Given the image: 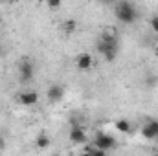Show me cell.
Segmentation results:
<instances>
[{"label": "cell", "mask_w": 158, "mask_h": 156, "mask_svg": "<svg viewBox=\"0 0 158 156\" xmlns=\"http://www.w3.org/2000/svg\"><path fill=\"white\" fill-rule=\"evenodd\" d=\"M155 55H158V46L155 48Z\"/></svg>", "instance_id": "17"}, {"label": "cell", "mask_w": 158, "mask_h": 156, "mask_svg": "<svg viewBox=\"0 0 158 156\" xmlns=\"http://www.w3.org/2000/svg\"><path fill=\"white\" fill-rule=\"evenodd\" d=\"M46 96H48V99H50L52 103H57V101H61V99L64 97V86H63V84H57V83H55V84H50Z\"/></svg>", "instance_id": "6"}, {"label": "cell", "mask_w": 158, "mask_h": 156, "mask_svg": "<svg viewBox=\"0 0 158 156\" xmlns=\"http://www.w3.org/2000/svg\"><path fill=\"white\" fill-rule=\"evenodd\" d=\"M46 4H48L50 9H59L61 4H63V0H46Z\"/></svg>", "instance_id": "14"}, {"label": "cell", "mask_w": 158, "mask_h": 156, "mask_svg": "<svg viewBox=\"0 0 158 156\" xmlns=\"http://www.w3.org/2000/svg\"><path fill=\"white\" fill-rule=\"evenodd\" d=\"M0 2H4V0H0Z\"/></svg>", "instance_id": "20"}, {"label": "cell", "mask_w": 158, "mask_h": 156, "mask_svg": "<svg viewBox=\"0 0 158 156\" xmlns=\"http://www.w3.org/2000/svg\"><path fill=\"white\" fill-rule=\"evenodd\" d=\"M98 51L105 57V61L112 63L118 55V40L114 37V33H103L98 40Z\"/></svg>", "instance_id": "1"}, {"label": "cell", "mask_w": 158, "mask_h": 156, "mask_svg": "<svg viewBox=\"0 0 158 156\" xmlns=\"http://www.w3.org/2000/svg\"><path fill=\"white\" fill-rule=\"evenodd\" d=\"M114 127H116V130H119V132H129L131 130V123L127 119H118L114 123Z\"/></svg>", "instance_id": "11"}, {"label": "cell", "mask_w": 158, "mask_h": 156, "mask_svg": "<svg viewBox=\"0 0 158 156\" xmlns=\"http://www.w3.org/2000/svg\"><path fill=\"white\" fill-rule=\"evenodd\" d=\"M70 142H74V143H77V145H83V143H86V134H85L83 127H79V125H74V127L70 129Z\"/></svg>", "instance_id": "7"}, {"label": "cell", "mask_w": 158, "mask_h": 156, "mask_svg": "<svg viewBox=\"0 0 158 156\" xmlns=\"http://www.w3.org/2000/svg\"><path fill=\"white\" fill-rule=\"evenodd\" d=\"M142 136L145 140H156L158 138V119H149L142 127Z\"/></svg>", "instance_id": "5"}, {"label": "cell", "mask_w": 158, "mask_h": 156, "mask_svg": "<svg viewBox=\"0 0 158 156\" xmlns=\"http://www.w3.org/2000/svg\"><path fill=\"white\" fill-rule=\"evenodd\" d=\"M4 147H6V142H4V138H2V136H0V151H2V149H4Z\"/></svg>", "instance_id": "16"}, {"label": "cell", "mask_w": 158, "mask_h": 156, "mask_svg": "<svg viewBox=\"0 0 158 156\" xmlns=\"http://www.w3.org/2000/svg\"><path fill=\"white\" fill-rule=\"evenodd\" d=\"M156 153H158V145H156Z\"/></svg>", "instance_id": "19"}, {"label": "cell", "mask_w": 158, "mask_h": 156, "mask_svg": "<svg viewBox=\"0 0 158 156\" xmlns=\"http://www.w3.org/2000/svg\"><path fill=\"white\" fill-rule=\"evenodd\" d=\"M63 30H64V33H74L76 30H77V22L74 20V18H68V20H64L63 22Z\"/></svg>", "instance_id": "10"}, {"label": "cell", "mask_w": 158, "mask_h": 156, "mask_svg": "<svg viewBox=\"0 0 158 156\" xmlns=\"http://www.w3.org/2000/svg\"><path fill=\"white\" fill-rule=\"evenodd\" d=\"M85 153H88V154H96V156H103L107 151H103V149H99L98 145H92V147H86V151Z\"/></svg>", "instance_id": "13"}, {"label": "cell", "mask_w": 158, "mask_h": 156, "mask_svg": "<svg viewBox=\"0 0 158 156\" xmlns=\"http://www.w3.org/2000/svg\"><path fill=\"white\" fill-rule=\"evenodd\" d=\"M17 99H19L22 105L31 107V105H35V103L39 101V94H37V92H22V94L17 96Z\"/></svg>", "instance_id": "8"}, {"label": "cell", "mask_w": 158, "mask_h": 156, "mask_svg": "<svg viewBox=\"0 0 158 156\" xmlns=\"http://www.w3.org/2000/svg\"><path fill=\"white\" fill-rule=\"evenodd\" d=\"M35 76V68H33V64L30 63V61H22L20 64H19V77L22 83H28V81H31Z\"/></svg>", "instance_id": "4"}, {"label": "cell", "mask_w": 158, "mask_h": 156, "mask_svg": "<svg viewBox=\"0 0 158 156\" xmlns=\"http://www.w3.org/2000/svg\"><path fill=\"white\" fill-rule=\"evenodd\" d=\"M92 64H94V59H92V55L90 53H81L77 57V68L81 72H86V70H90L92 68Z\"/></svg>", "instance_id": "9"}, {"label": "cell", "mask_w": 158, "mask_h": 156, "mask_svg": "<svg viewBox=\"0 0 158 156\" xmlns=\"http://www.w3.org/2000/svg\"><path fill=\"white\" fill-rule=\"evenodd\" d=\"M149 24H151V30H153L155 33H158V17H153Z\"/></svg>", "instance_id": "15"}, {"label": "cell", "mask_w": 158, "mask_h": 156, "mask_svg": "<svg viewBox=\"0 0 158 156\" xmlns=\"http://www.w3.org/2000/svg\"><path fill=\"white\" fill-rule=\"evenodd\" d=\"M35 143H37L39 149H46V147H50V138H48L46 134H40L39 138L35 140Z\"/></svg>", "instance_id": "12"}, {"label": "cell", "mask_w": 158, "mask_h": 156, "mask_svg": "<svg viewBox=\"0 0 158 156\" xmlns=\"http://www.w3.org/2000/svg\"><path fill=\"white\" fill-rule=\"evenodd\" d=\"M114 15H116V18H118L119 22H123V24H132L138 18L136 7L129 0H119L116 9H114Z\"/></svg>", "instance_id": "2"}, {"label": "cell", "mask_w": 158, "mask_h": 156, "mask_svg": "<svg viewBox=\"0 0 158 156\" xmlns=\"http://www.w3.org/2000/svg\"><path fill=\"white\" fill-rule=\"evenodd\" d=\"M37 2H46V0H37Z\"/></svg>", "instance_id": "18"}, {"label": "cell", "mask_w": 158, "mask_h": 156, "mask_svg": "<svg viewBox=\"0 0 158 156\" xmlns=\"http://www.w3.org/2000/svg\"><path fill=\"white\" fill-rule=\"evenodd\" d=\"M94 145H98L103 151H109V149H114L116 147V138L110 136V134H107V132H99L94 138Z\"/></svg>", "instance_id": "3"}]
</instances>
